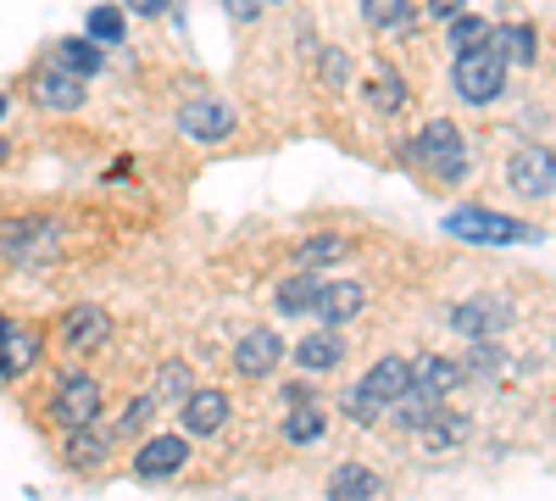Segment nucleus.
I'll return each mask as SVG.
<instances>
[{"instance_id": "nucleus-5", "label": "nucleus", "mask_w": 556, "mask_h": 501, "mask_svg": "<svg viewBox=\"0 0 556 501\" xmlns=\"http://www.w3.org/2000/svg\"><path fill=\"white\" fill-rule=\"evenodd\" d=\"M445 229L462 235V240H501V246H513V240H540L529 223H513V217H501L490 206H456L445 217Z\"/></svg>"}, {"instance_id": "nucleus-12", "label": "nucleus", "mask_w": 556, "mask_h": 501, "mask_svg": "<svg viewBox=\"0 0 556 501\" xmlns=\"http://www.w3.org/2000/svg\"><path fill=\"white\" fill-rule=\"evenodd\" d=\"M28 96H34L39 107H51V112H78V107H84V96H89V84L45 62V67L34 73V84H28Z\"/></svg>"}, {"instance_id": "nucleus-37", "label": "nucleus", "mask_w": 556, "mask_h": 501, "mask_svg": "<svg viewBox=\"0 0 556 501\" xmlns=\"http://www.w3.org/2000/svg\"><path fill=\"white\" fill-rule=\"evenodd\" d=\"M278 396H285L290 406H301V401H317V390H312V385H301V379H295V385H285Z\"/></svg>"}, {"instance_id": "nucleus-33", "label": "nucleus", "mask_w": 556, "mask_h": 501, "mask_svg": "<svg viewBox=\"0 0 556 501\" xmlns=\"http://www.w3.org/2000/svg\"><path fill=\"white\" fill-rule=\"evenodd\" d=\"M156 406H162L156 396H139V401H128V406H123V418H117V429H112V435H117V440H123V435H139V429H146V424H151V413H156Z\"/></svg>"}, {"instance_id": "nucleus-6", "label": "nucleus", "mask_w": 556, "mask_h": 501, "mask_svg": "<svg viewBox=\"0 0 556 501\" xmlns=\"http://www.w3.org/2000/svg\"><path fill=\"white\" fill-rule=\"evenodd\" d=\"M51 418L62 429H84L101 418V379L96 374H67L56 385V401H51Z\"/></svg>"}, {"instance_id": "nucleus-16", "label": "nucleus", "mask_w": 556, "mask_h": 501, "mask_svg": "<svg viewBox=\"0 0 556 501\" xmlns=\"http://www.w3.org/2000/svg\"><path fill=\"white\" fill-rule=\"evenodd\" d=\"M468 435H473V424L462 418V413H445V406H440V413L417 429V451H424V458H445V451L468 446Z\"/></svg>"}, {"instance_id": "nucleus-35", "label": "nucleus", "mask_w": 556, "mask_h": 501, "mask_svg": "<svg viewBox=\"0 0 556 501\" xmlns=\"http://www.w3.org/2000/svg\"><path fill=\"white\" fill-rule=\"evenodd\" d=\"M167 7H173V0H128V12H134V17H162Z\"/></svg>"}, {"instance_id": "nucleus-2", "label": "nucleus", "mask_w": 556, "mask_h": 501, "mask_svg": "<svg viewBox=\"0 0 556 501\" xmlns=\"http://www.w3.org/2000/svg\"><path fill=\"white\" fill-rule=\"evenodd\" d=\"M406 151H412V162H424L429 173H440L445 185H462V178H468V151H462V128H456L451 117L424 123V128H417V140H412Z\"/></svg>"}, {"instance_id": "nucleus-13", "label": "nucleus", "mask_w": 556, "mask_h": 501, "mask_svg": "<svg viewBox=\"0 0 556 501\" xmlns=\"http://www.w3.org/2000/svg\"><path fill=\"white\" fill-rule=\"evenodd\" d=\"M62 340H67V351H101L112 340V312L96 301H78L62 324Z\"/></svg>"}, {"instance_id": "nucleus-23", "label": "nucleus", "mask_w": 556, "mask_h": 501, "mask_svg": "<svg viewBox=\"0 0 556 501\" xmlns=\"http://www.w3.org/2000/svg\"><path fill=\"white\" fill-rule=\"evenodd\" d=\"M456 379H462V368H456V362H445L440 351H429V356L412 362V390H424V396H434V401H445V396L456 390Z\"/></svg>"}, {"instance_id": "nucleus-1", "label": "nucleus", "mask_w": 556, "mask_h": 501, "mask_svg": "<svg viewBox=\"0 0 556 501\" xmlns=\"http://www.w3.org/2000/svg\"><path fill=\"white\" fill-rule=\"evenodd\" d=\"M406 385H412V362H406V356H379L374 368H367V374L340 396V406H345V418H356V424H379V418L390 413V401H395Z\"/></svg>"}, {"instance_id": "nucleus-18", "label": "nucleus", "mask_w": 556, "mask_h": 501, "mask_svg": "<svg viewBox=\"0 0 556 501\" xmlns=\"http://www.w3.org/2000/svg\"><path fill=\"white\" fill-rule=\"evenodd\" d=\"M39 351H45V335H39L34 324H12L7 340H0V379L28 374L34 362H39Z\"/></svg>"}, {"instance_id": "nucleus-29", "label": "nucleus", "mask_w": 556, "mask_h": 501, "mask_svg": "<svg viewBox=\"0 0 556 501\" xmlns=\"http://www.w3.org/2000/svg\"><path fill=\"white\" fill-rule=\"evenodd\" d=\"M195 390V374H190V362H184V356H167L162 362V368H156V401H184V396H190Z\"/></svg>"}, {"instance_id": "nucleus-30", "label": "nucleus", "mask_w": 556, "mask_h": 501, "mask_svg": "<svg viewBox=\"0 0 556 501\" xmlns=\"http://www.w3.org/2000/svg\"><path fill=\"white\" fill-rule=\"evenodd\" d=\"M362 17H367V28L401 34V28H412V0H362Z\"/></svg>"}, {"instance_id": "nucleus-7", "label": "nucleus", "mask_w": 556, "mask_h": 501, "mask_svg": "<svg viewBox=\"0 0 556 501\" xmlns=\"http://www.w3.org/2000/svg\"><path fill=\"white\" fill-rule=\"evenodd\" d=\"M178 134H184V140H195V146H223L228 134H235V107H223V101L178 107Z\"/></svg>"}, {"instance_id": "nucleus-28", "label": "nucleus", "mask_w": 556, "mask_h": 501, "mask_svg": "<svg viewBox=\"0 0 556 501\" xmlns=\"http://www.w3.org/2000/svg\"><path fill=\"white\" fill-rule=\"evenodd\" d=\"M490 17H479V12H462V17H451V28H445V39H451V51L456 57H468V51H484L490 45Z\"/></svg>"}, {"instance_id": "nucleus-15", "label": "nucleus", "mask_w": 556, "mask_h": 501, "mask_svg": "<svg viewBox=\"0 0 556 501\" xmlns=\"http://www.w3.org/2000/svg\"><path fill=\"white\" fill-rule=\"evenodd\" d=\"M278 362H285V340H278L273 329H251V335H240V346H235V368H240L245 379H267Z\"/></svg>"}, {"instance_id": "nucleus-27", "label": "nucleus", "mask_w": 556, "mask_h": 501, "mask_svg": "<svg viewBox=\"0 0 556 501\" xmlns=\"http://www.w3.org/2000/svg\"><path fill=\"white\" fill-rule=\"evenodd\" d=\"M317 290H323L317 273H290V279L273 290V301H278V312H285V317H295V312H312Z\"/></svg>"}, {"instance_id": "nucleus-10", "label": "nucleus", "mask_w": 556, "mask_h": 501, "mask_svg": "<svg viewBox=\"0 0 556 501\" xmlns=\"http://www.w3.org/2000/svg\"><path fill=\"white\" fill-rule=\"evenodd\" d=\"M112 446H117V435L96 418V424H84V429H67L62 458H67V468H78V474H96V468L112 458Z\"/></svg>"}, {"instance_id": "nucleus-31", "label": "nucleus", "mask_w": 556, "mask_h": 501, "mask_svg": "<svg viewBox=\"0 0 556 501\" xmlns=\"http://www.w3.org/2000/svg\"><path fill=\"white\" fill-rule=\"evenodd\" d=\"M84 39H96L101 45V51H106V45H117L123 34H128V17H123V7H89V17H84Z\"/></svg>"}, {"instance_id": "nucleus-20", "label": "nucleus", "mask_w": 556, "mask_h": 501, "mask_svg": "<svg viewBox=\"0 0 556 501\" xmlns=\"http://www.w3.org/2000/svg\"><path fill=\"white\" fill-rule=\"evenodd\" d=\"M345 335L340 329H317V335H306L301 346H295V368L301 374H329V368H340L345 362Z\"/></svg>"}, {"instance_id": "nucleus-40", "label": "nucleus", "mask_w": 556, "mask_h": 501, "mask_svg": "<svg viewBox=\"0 0 556 501\" xmlns=\"http://www.w3.org/2000/svg\"><path fill=\"white\" fill-rule=\"evenodd\" d=\"M0 112H7V96H0Z\"/></svg>"}, {"instance_id": "nucleus-21", "label": "nucleus", "mask_w": 556, "mask_h": 501, "mask_svg": "<svg viewBox=\"0 0 556 501\" xmlns=\"http://www.w3.org/2000/svg\"><path fill=\"white\" fill-rule=\"evenodd\" d=\"M228 424V396L223 390H190L184 396V435H217Z\"/></svg>"}, {"instance_id": "nucleus-22", "label": "nucleus", "mask_w": 556, "mask_h": 501, "mask_svg": "<svg viewBox=\"0 0 556 501\" xmlns=\"http://www.w3.org/2000/svg\"><path fill=\"white\" fill-rule=\"evenodd\" d=\"M101 62H106V51L96 39H56V51H51V67H62V73L84 78V84L101 73Z\"/></svg>"}, {"instance_id": "nucleus-32", "label": "nucleus", "mask_w": 556, "mask_h": 501, "mask_svg": "<svg viewBox=\"0 0 556 501\" xmlns=\"http://www.w3.org/2000/svg\"><path fill=\"white\" fill-rule=\"evenodd\" d=\"M362 89H367V101H374V112H384V117H395V112L412 101V96H406V84H401L395 73H374Z\"/></svg>"}, {"instance_id": "nucleus-19", "label": "nucleus", "mask_w": 556, "mask_h": 501, "mask_svg": "<svg viewBox=\"0 0 556 501\" xmlns=\"http://www.w3.org/2000/svg\"><path fill=\"white\" fill-rule=\"evenodd\" d=\"M490 51H495L501 62L534 67V62H540V28H534V23H501V28H490Z\"/></svg>"}, {"instance_id": "nucleus-34", "label": "nucleus", "mask_w": 556, "mask_h": 501, "mask_svg": "<svg viewBox=\"0 0 556 501\" xmlns=\"http://www.w3.org/2000/svg\"><path fill=\"white\" fill-rule=\"evenodd\" d=\"M317 73H323V84H329V89H345L351 84V57L345 51H323L317 57Z\"/></svg>"}, {"instance_id": "nucleus-14", "label": "nucleus", "mask_w": 556, "mask_h": 501, "mask_svg": "<svg viewBox=\"0 0 556 501\" xmlns=\"http://www.w3.org/2000/svg\"><path fill=\"white\" fill-rule=\"evenodd\" d=\"M362 306H367V290L356 279H340V285H323L317 290L312 317H317L323 329H340V324H351V317H362Z\"/></svg>"}, {"instance_id": "nucleus-36", "label": "nucleus", "mask_w": 556, "mask_h": 501, "mask_svg": "<svg viewBox=\"0 0 556 501\" xmlns=\"http://www.w3.org/2000/svg\"><path fill=\"white\" fill-rule=\"evenodd\" d=\"M468 7H473V0H429V12H434V17H462Z\"/></svg>"}, {"instance_id": "nucleus-4", "label": "nucleus", "mask_w": 556, "mask_h": 501, "mask_svg": "<svg viewBox=\"0 0 556 501\" xmlns=\"http://www.w3.org/2000/svg\"><path fill=\"white\" fill-rule=\"evenodd\" d=\"M0 251L23 267H39L56 256V223L51 217H12L7 229H0Z\"/></svg>"}, {"instance_id": "nucleus-17", "label": "nucleus", "mask_w": 556, "mask_h": 501, "mask_svg": "<svg viewBox=\"0 0 556 501\" xmlns=\"http://www.w3.org/2000/svg\"><path fill=\"white\" fill-rule=\"evenodd\" d=\"M323 496L329 501H384V479L367 463H340L329 474V485H323Z\"/></svg>"}, {"instance_id": "nucleus-3", "label": "nucleus", "mask_w": 556, "mask_h": 501, "mask_svg": "<svg viewBox=\"0 0 556 501\" xmlns=\"http://www.w3.org/2000/svg\"><path fill=\"white\" fill-rule=\"evenodd\" d=\"M451 84H456V96L468 101V107H490V101H501L506 96V62L490 51H468V57H456V67H451Z\"/></svg>"}, {"instance_id": "nucleus-25", "label": "nucleus", "mask_w": 556, "mask_h": 501, "mask_svg": "<svg viewBox=\"0 0 556 501\" xmlns=\"http://www.w3.org/2000/svg\"><path fill=\"white\" fill-rule=\"evenodd\" d=\"M323 429H329V413H323L317 401H301V406H290V413H285V429H278V435H285L290 446H317Z\"/></svg>"}, {"instance_id": "nucleus-38", "label": "nucleus", "mask_w": 556, "mask_h": 501, "mask_svg": "<svg viewBox=\"0 0 556 501\" xmlns=\"http://www.w3.org/2000/svg\"><path fill=\"white\" fill-rule=\"evenodd\" d=\"M7 329H12V317H7V312H0V340H7Z\"/></svg>"}, {"instance_id": "nucleus-24", "label": "nucleus", "mask_w": 556, "mask_h": 501, "mask_svg": "<svg viewBox=\"0 0 556 501\" xmlns=\"http://www.w3.org/2000/svg\"><path fill=\"white\" fill-rule=\"evenodd\" d=\"M351 240L345 235H312V240H301L295 246V262H301V273H317V267H329V262H351Z\"/></svg>"}, {"instance_id": "nucleus-9", "label": "nucleus", "mask_w": 556, "mask_h": 501, "mask_svg": "<svg viewBox=\"0 0 556 501\" xmlns=\"http://www.w3.org/2000/svg\"><path fill=\"white\" fill-rule=\"evenodd\" d=\"M506 178H513V190H518V196H529V201H551V190H556V162H551L545 146H523V151L513 156V167H506Z\"/></svg>"}, {"instance_id": "nucleus-11", "label": "nucleus", "mask_w": 556, "mask_h": 501, "mask_svg": "<svg viewBox=\"0 0 556 501\" xmlns=\"http://www.w3.org/2000/svg\"><path fill=\"white\" fill-rule=\"evenodd\" d=\"M184 463H190V440H178V435H151L146 446L134 451V474L139 479H173Z\"/></svg>"}, {"instance_id": "nucleus-8", "label": "nucleus", "mask_w": 556, "mask_h": 501, "mask_svg": "<svg viewBox=\"0 0 556 501\" xmlns=\"http://www.w3.org/2000/svg\"><path fill=\"white\" fill-rule=\"evenodd\" d=\"M506 324H513V306H506L501 296H473V301H462L451 312V329L468 335V340H495Z\"/></svg>"}, {"instance_id": "nucleus-26", "label": "nucleus", "mask_w": 556, "mask_h": 501, "mask_svg": "<svg viewBox=\"0 0 556 501\" xmlns=\"http://www.w3.org/2000/svg\"><path fill=\"white\" fill-rule=\"evenodd\" d=\"M440 406H445V401H434V396H424V390H412V385H406V390L390 401V418H395L401 429H412V435H417V429H424V424L440 413Z\"/></svg>"}, {"instance_id": "nucleus-39", "label": "nucleus", "mask_w": 556, "mask_h": 501, "mask_svg": "<svg viewBox=\"0 0 556 501\" xmlns=\"http://www.w3.org/2000/svg\"><path fill=\"white\" fill-rule=\"evenodd\" d=\"M0 162H7V140H0Z\"/></svg>"}]
</instances>
